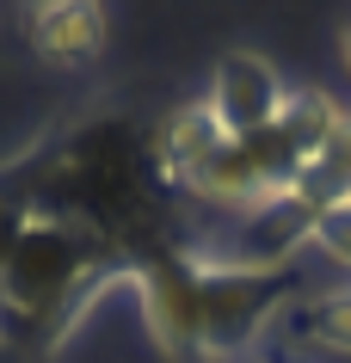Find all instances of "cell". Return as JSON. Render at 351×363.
<instances>
[{
	"instance_id": "cell-1",
	"label": "cell",
	"mask_w": 351,
	"mask_h": 363,
	"mask_svg": "<svg viewBox=\"0 0 351 363\" xmlns=\"http://www.w3.org/2000/svg\"><path fill=\"white\" fill-rule=\"evenodd\" d=\"M160 197L167 191L155 179V148L130 117L68 123L50 142H38L25 160L0 167V210L62 216V222L99 234L123 259L148 252Z\"/></svg>"
},
{
	"instance_id": "cell-5",
	"label": "cell",
	"mask_w": 351,
	"mask_h": 363,
	"mask_svg": "<svg viewBox=\"0 0 351 363\" xmlns=\"http://www.w3.org/2000/svg\"><path fill=\"white\" fill-rule=\"evenodd\" d=\"M25 43H31L38 62L74 74V68L99 62V50H105V6H93V0H43V6L25 13Z\"/></svg>"
},
{
	"instance_id": "cell-6",
	"label": "cell",
	"mask_w": 351,
	"mask_h": 363,
	"mask_svg": "<svg viewBox=\"0 0 351 363\" xmlns=\"http://www.w3.org/2000/svg\"><path fill=\"white\" fill-rule=\"evenodd\" d=\"M277 339L308 351V357H351V284H333L290 302L277 320Z\"/></svg>"
},
{
	"instance_id": "cell-2",
	"label": "cell",
	"mask_w": 351,
	"mask_h": 363,
	"mask_svg": "<svg viewBox=\"0 0 351 363\" xmlns=\"http://www.w3.org/2000/svg\"><path fill=\"white\" fill-rule=\"evenodd\" d=\"M99 234L62 222V216L0 210V326L25 339H56L74 302L117 265Z\"/></svg>"
},
{
	"instance_id": "cell-8",
	"label": "cell",
	"mask_w": 351,
	"mask_h": 363,
	"mask_svg": "<svg viewBox=\"0 0 351 363\" xmlns=\"http://www.w3.org/2000/svg\"><path fill=\"white\" fill-rule=\"evenodd\" d=\"M339 62H345V74H351V19H345V31H339Z\"/></svg>"
},
{
	"instance_id": "cell-7",
	"label": "cell",
	"mask_w": 351,
	"mask_h": 363,
	"mask_svg": "<svg viewBox=\"0 0 351 363\" xmlns=\"http://www.w3.org/2000/svg\"><path fill=\"white\" fill-rule=\"evenodd\" d=\"M308 252H314V259H327L333 271H345V284H351V191H339L327 210H321Z\"/></svg>"
},
{
	"instance_id": "cell-3",
	"label": "cell",
	"mask_w": 351,
	"mask_h": 363,
	"mask_svg": "<svg viewBox=\"0 0 351 363\" xmlns=\"http://www.w3.org/2000/svg\"><path fill=\"white\" fill-rule=\"evenodd\" d=\"M204 99H210V111L222 117V130H228L234 142H253V135H272L277 123L290 117L296 93L284 86V74H277L259 50H228V56L216 62Z\"/></svg>"
},
{
	"instance_id": "cell-4",
	"label": "cell",
	"mask_w": 351,
	"mask_h": 363,
	"mask_svg": "<svg viewBox=\"0 0 351 363\" xmlns=\"http://www.w3.org/2000/svg\"><path fill=\"white\" fill-rule=\"evenodd\" d=\"M155 148V179H160V191H191L197 179L222 160V154L234 148V135L222 130V117L210 111V99L191 93L185 105H173L167 111V123H160V135L148 142Z\"/></svg>"
}]
</instances>
